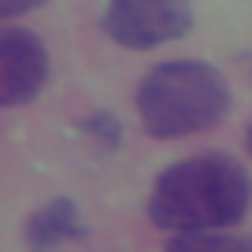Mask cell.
<instances>
[{"instance_id": "7", "label": "cell", "mask_w": 252, "mask_h": 252, "mask_svg": "<svg viewBox=\"0 0 252 252\" xmlns=\"http://www.w3.org/2000/svg\"><path fill=\"white\" fill-rule=\"evenodd\" d=\"M78 130L89 134L93 141H100L104 149H119V145H123V123H119L111 111H93L89 119L78 123Z\"/></svg>"}, {"instance_id": "3", "label": "cell", "mask_w": 252, "mask_h": 252, "mask_svg": "<svg viewBox=\"0 0 252 252\" xmlns=\"http://www.w3.org/2000/svg\"><path fill=\"white\" fill-rule=\"evenodd\" d=\"M193 26V0H108L104 33L123 48H156Z\"/></svg>"}, {"instance_id": "4", "label": "cell", "mask_w": 252, "mask_h": 252, "mask_svg": "<svg viewBox=\"0 0 252 252\" xmlns=\"http://www.w3.org/2000/svg\"><path fill=\"white\" fill-rule=\"evenodd\" d=\"M48 78V48L33 30L4 26L0 33V104L19 108L30 104L45 89Z\"/></svg>"}, {"instance_id": "9", "label": "cell", "mask_w": 252, "mask_h": 252, "mask_svg": "<svg viewBox=\"0 0 252 252\" xmlns=\"http://www.w3.org/2000/svg\"><path fill=\"white\" fill-rule=\"evenodd\" d=\"M245 149H249V156H252V126L245 130Z\"/></svg>"}, {"instance_id": "1", "label": "cell", "mask_w": 252, "mask_h": 252, "mask_svg": "<svg viewBox=\"0 0 252 252\" xmlns=\"http://www.w3.org/2000/svg\"><path fill=\"white\" fill-rule=\"evenodd\" d=\"M252 178L234 156L204 152L171 163L149 193V222L167 234L230 230L249 215Z\"/></svg>"}, {"instance_id": "6", "label": "cell", "mask_w": 252, "mask_h": 252, "mask_svg": "<svg viewBox=\"0 0 252 252\" xmlns=\"http://www.w3.org/2000/svg\"><path fill=\"white\" fill-rule=\"evenodd\" d=\"M167 252H252V234L204 230V234H174Z\"/></svg>"}, {"instance_id": "5", "label": "cell", "mask_w": 252, "mask_h": 252, "mask_svg": "<svg viewBox=\"0 0 252 252\" xmlns=\"http://www.w3.org/2000/svg\"><path fill=\"white\" fill-rule=\"evenodd\" d=\"M89 230L78 219V204L71 197H56L41 208L37 215H30L26 222V245L30 252H52L67 241H86Z\"/></svg>"}, {"instance_id": "2", "label": "cell", "mask_w": 252, "mask_h": 252, "mask_svg": "<svg viewBox=\"0 0 252 252\" xmlns=\"http://www.w3.org/2000/svg\"><path fill=\"white\" fill-rule=\"evenodd\" d=\"M141 126L159 141L204 134L226 119L230 86L219 67L200 60H171L152 67L137 86Z\"/></svg>"}, {"instance_id": "8", "label": "cell", "mask_w": 252, "mask_h": 252, "mask_svg": "<svg viewBox=\"0 0 252 252\" xmlns=\"http://www.w3.org/2000/svg\"><path fill=\"white\" fill-rule=\"evenodd\" d=\"M45 0H0V19L8 23V19H15V15H23V11H33V8H41Z\"/></svg>"}]
</instances>
